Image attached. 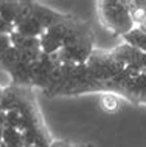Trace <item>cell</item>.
<instances>
[{
    "label": "cell",
    "mask_w": 146,
    "mask_h": 147,
    "mask_svg": "<svg viewBox=\"0 0 146 147\" xmlns=\"http://www.w3.org/2000/svg\"><path fill=\"white\" fill-rule=\"evenodd\" d=\"M98 102L106 113H115L120 110V98L113 93H101Z\"/></svg>",
    "instance_id": "obj_9"
},
{
    "label": "cell",
    "mask_w": 146,
    "mask_h": 147,
    "mask_svg": "<svg viewBox=\"0 0 146 147\" xmlns=\"http://www.w3.org/2000/svg\"><path fill=\"white\" fill-rule=\"evenodd\" d=\"M0 147H3V142H0Z\"/></svg>",
    "instance_id": "obj_16"
},
{
    "label": "cell",
    "mask_w": 146,
    "mask_h": 147,
    "mask_svg": "<svg viewBox=\"0 0 146 147\" xmlns=\"http://www.w3.org/2000/svg\"><path fill=\"white\" fill-rule=\"evenodd\" d=\"M45 28L41 25V22L36 20V19L33 17V16H26V17H23L20 22L16 25V31L14 33H19L22 36H28V37H41L42 34L45 33Z\"/></svg>",
    "instance_id": "obj_5"
},
{
    "label": "cell",
    "mask_w": 146,
    "mask_h": 147,
    "mask_svg": "<svg viewBox=\"0 0 146 147\" xmlns=\"http://www.w3.org/2000/svg\"><path fill=\"white\" fill-rule=\"evenodd\" d=\"M23 62V57L20 54V51H19L17 48H14V47H10L5 53L0 56V63H2V67L5 68L8 73H13V71L17 68L19 65ZM26 62V61H25Z\"/></svg>",
    "instance_id": "obj_6"
},
{
    "label": "cell",
    "mask_w": 146,
    "mask_h": 147,
    "mask_svg": "<svg viewBox=\"0 0 146 147\" xmlns=\"http://www.w3.org/2000/svg\"><path fill=\"white\" fill-rule=\"evenodd\" d=\"M86 65H87L93 79L98 82L112 81L124 70V67L113 59L110 51L104 50H93V53L90 54Z\"/></svg>",
    "instance_id": "obj_2"
},
{
    "label": "cell",
    "mask_w": 146,
    "mask_h": 147,
    "mask_svg": "<svg viewBox=\"0 0 146 147\" xmlns=\"http://www.w3.org/2000/svg\"><path fill=\"white\" fill-rule=\"evenodd\" d=\"M123 40L126 43H129V45L135 47L137 50L146 53V33H145V31H141L139 28H134L131 33H128L126 36H123Z\"/></svg>",
    "instance_id": "obj_8"
},
{
    "label": "cell",
    "mask_w": 146,
    "mask_h": 147,
    "mask_svg": "<svg viewBox=\"0 0 146 147\" xmlns=\"http://www.w3.org/2000/svg\"><path fill=\"white\" fill-rule=\"evenodd\" d=\"M2 142L8 147H23V140H22V132L19 129L13 127H6L2 136Z\"/></svg>",
    "instance_id": "obj_10"
},
{
    "label": "cell",
    "mask_w": 146,
    "mask_h": 147,
    "mask_svg": "<svg viewBox=\"0 0 146 147\" xmlns=\"http://www.w3.org/2000/svg\"><path fill=\"white\" fill-rule=\"evenodd\" d=\"M5 121H6V127H13V129H19L20 125V121H22V115L19 110H8L5 112Z\"/></svg>",
    "instance_id": "obj_11"
},
{
    "label": "cell",
    "mask_w": 146,
    "mask_h": 147,
    "mask_svg": "<svg viewBox=\"0 0 146 147\" xmlns=\"http://www.w3.org/2000/svg\"><path fill=\"white\" fill-rule=\"evenodd\" d=\"M16 31L14 23L5 20L3 17H0V34H5V36H11Z\"/></svg>",
    "instance_id": "obj_12"
},
{
    "label": "cell",
    "mask_w": 146,
    "mask_h": 147,
    "mask_svg": "<svg viewBox=\"0 0 146 147\" xmlns=\"http://www.w3.org/2000/svg\"><path fill=\"white\" fill-rule=\"evenodd\" d=\"M28 16V0H0V17L14 23V26Z\"/></svg>",
    "instance_id": "obj_4"
},
{
    "label": "cell",
    "mask_w": 146,
    "mask_h": 147,
    "mask_svg": "<svg viewBox=\"0 0 146 147\" xmlns=\"http://www.w3.org/2000/svg\"><path fill=\"white\" fill-rule=\"evenodd\" d=\"M50 147H76V144H75V142H69V141H58V140H54L50 144Z\"/></svg>",
    "instance_id": "obj_14"
},
{
    "label": "cell",
    "mask_w": 146,
    "mask_h": 147,
    "mask_svg": "<svg viewBox=\"0 0 146 147\" xmlns=\"http://www.w3.org/2000/svg\"><path fill=\"white\" fill-rule=\"evenodd\" d=\"M6 129V121H5V112L0 113V142H2V136H3V132Z\"/></svg>",
    "instance_id": "obj_15"
},
{
    "label": "cell",
    "mask_w": 146,
    "mask_h": 147,
    "mask_svg": "<svg viewBox=\"0 0 146 147\" xmlns=\"http://www.w3.org/2000/svg\"><path fill=\"white\" fill-rule=\"evenodd\" d=\"M98 14L106 28L112 30L115 34L126 36L135 28L129 13V2L124 0H103L96 3Z\"/></svg>",
    "instance_id": "obj_1"
},
{
    "label": "cell",
    "mask_w": 146,
    "mask_h": 147,
    "mask_svg": "<svg viewBox=\"0 0 146 147\" xmlns=\"http://www.w3.org/2000/svg\"><path fill=\"white\" fill-rule=\"evenodd\" d=\"M28 147H36V146H28Z\"/></svg>",
    "instance_id": "obj_17"
},
{
    "label": "cell",
    "mask_w": 146,
    "mask_h": 147,
    "mask_svg": "<svg viewBox=\"0 0 146 147\" xmlns=\"http://www.w3.org/2000/svg\"><path fill=\"white\" fill-rule=\"evenodd\" d=\"M11 45V36H5V34H0V56H2L5 51L10 48Z\"/></svg>",
    "instance_id": "obj_13"
},
{
    "label": "cell",
    "mask_w": 146,
    "mask_h": 147,
    "mask_svg": "<svg viewBox=\"0 0 146 147\" xmlns=\"http://www.w3.org/2000/svg\"><path fill=\"white\" fill-rule=\"evenodd\" d=\"M3 147H8V146H5V144H3Z\"/></svg>",
    "instance_id": "obj_18"
},
{
    "label": "cell",
    "mask_w": 146,
    "mask_h": 147,
    "mask_svg": "<svg viewBox=\"0 0 146 147\" xmlns=\"http://www.w3.org/2000/svg\"><path fill=\"white\" fill-rule=\"evenodd\" d=\"M28 14L33 16L36 20L41 22V25L44 26L45 30H48L51 26L58 25V23L64 22L70 17V14L61 13V11L48 8V6L42 5V3H39V2H30V0H28Z\"/></svg>",
    "instance_id": "obj_3"
},
{
    "label": "cell",
    "mask_w": 146,
    "mask_h": 147,
    "mask_svg": "<svg viewBox=\"0 0 146 147\" xmlns=\"http://www.w3.org/2000/svg\"><path fill=\"white\" fill-rule=\"evenodd\" d=\"M39 42H41V51L44 54H56L59 50L62 48V42L59 40L58 37H54L53 34H50L48 31H45L44 34L39 37Z\"/></svg>",
    "instance_id": "obj_7"
}]
</instances>
